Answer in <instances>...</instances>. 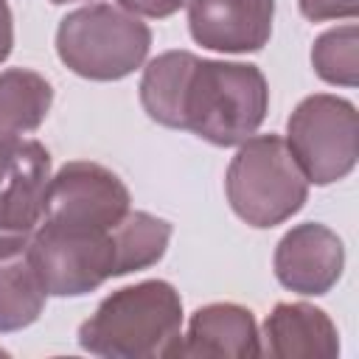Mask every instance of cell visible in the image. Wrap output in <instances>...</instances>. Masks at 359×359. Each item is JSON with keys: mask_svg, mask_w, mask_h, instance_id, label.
Segmentation results:
<instances>
[{"mask_svg": "<svg viewBox=\"0 0 359 359\" xmlns=\"http://www.w3.org/2000/svg\"><path fill=\"white\" fill-rule=\"evenodd\" d=\"M224 191L238 219L252 227H275L303 208L309 180L283 137L258 135L247 137L230 160Z\"/></svg>", "mask_w": 359, "mask_h": 359, "instance_id": "4", "label": "cell"}, {"mask_svg": "<svg viewBox=\"0 0 359 359\" xmlns=\"http://www.w3.org/2000/svg\"><path fill=\"white\" fill-rule=\"evenodd\" d=\"M45 309V289L25 252L0 258V331L31 325Z\"/></svg>", "mask_w": 359, "mask_h": 359, "instance_id": "14", "label": "cell"}, {"mask_svg": "<svg viewBox=\"0 0 359 359\" xmlns=\"http://www.w3.org/2000/svg\"><path fill=\"white\" fill-rule=\"evenodd\" d=\"M123 6V11L129 14H140V17H171L174 11H180V6L185 0H118Z\"/></svg>", "mask_w": 359, "mask_h": 359, "instance_id": "17", "label": "cell"}, {"mask_svg": "<svg viewBox=\"0 0 359 359\" xmlns=\"http://www.w3.org/2000/svg\"><path fill=\"white\" fill-rule=\"evenodd\" d=\"M171 224L143 210H129L107 230H67L48 222L31 233L25 258L45 294L79 297L104 280L146 269L165 255Z\"/></svg>", "mask_w": 359, "mask_h": 359, "instance_id": "2", "label": "cell"}, {"mask_svg": "<svg viewBox=\"0 0 359 359\" xmlns=\"http://www.w3.org/2000/svg\"><path fill=\"white\" fill-rule=\"evenodd\" d=\"M50 84L25 67L0 73V137L34 132L50 112Z\"/></svg>", "mask_w": 359, "mask_h": 359, "instance_id": "13", "label": "cell"}, {"mask_svg": "<svg viewBox=\"0 0 359 359\" xmlns=\"http://www.w3.org/2000/svg\"><path fill=\"white\" fill-rule=\"evenodd\" d=\"M14 45V25H11V8L8 0H0V62L8 59Z\"/></svg>", "mask_w": 359, "mask_h": 359, "instance_id": "18", "label": "cell"}, {"mask_svg": "<svg viewBox=\"0 0 359 359\" xmlns=\"http://www.w3.org/2000/svg\"><path fill=\"white\" fill-rule=\"evenodd\" d=\"M258 328L250 309L210 303L194 311L180 356H258Z\"/></svg>", "mask_w": 359, "mask_h": 359, "instance_id": "12", "label": "cell"}, {"mask_svg": "<svg viewBox=\"0 0 359 359\" xmlns=\"http://www.w3.org/2000/svg\"><path fill=\"white\" fill-rule=\"evenodd\" d=\"M50 154L39 140L0 137V258L25 252L45 213Z\"/></svg>", "mask_w": 359, "mask_h": 359, "instance_id": "7", "label": "cell"}, {"mask_svg": "<svg viewBox=\"0 0 359 359\" xmlns=\"http://www.w3.org/2000/svg\"><path fill=\"white\" fill-rule=\"evenodd\" d=\"M342 266L339 236L317 222L292 227L275 247V278L297 294H325L339 280Z\"/></svg>", "mask_w": 359, "mask_h": 359, "instance_id": "10", "label": "cell"}, {"mask_svg": "<svg viewBox=\"0 0 359 359\" xmlns=\"http://www.w3.org/2000/svg\"><path fill=\"white\" fill-rule=\"evenodd\" d=\"M275 0H188V28L196 45L222 53L261 50L272 34Z\"/></svg>", "mask_w": 359, "mask_h": 359, "instance_id": "9", "label": "cell"}, {"mask_svg": "<svg viewBox=\"0 0 359 359\" xmlns=\"http://www.w3.org/2000/svg\"><path fill=\"white\" fill-rule=\"evenodd\" d=\"M269 356H320L339 353V334L323 309L309 303H278L264 323V348Z\"/></svg>", "mask_w": 359, "mask_h": 359, "instance_id": "11", "label": "cell"}, {"mask_svg": "<svg viewBox=\"0 0 359 359\" xmlns=\"http://www.w3.org/2000/svg\"><path fill=\"white\" fill-rule=\"evenodd\" d=\"M151 45V31L135 14L107 3L70 11L56 31L59 59L81 79L118 81L135 73Z\"/></svg>", "mask_w": 359, "mask_h": 359, "instance_id": "5", "label": "cell"}, {"mask_svg": "<svg viewBox=\"0 0 359 359\" xmlns=\"http://www.w3.org/2000/svg\"><path fill=\"white\" fill-rule=\"evenodd\" d=\"M303 17L320 22L331 17H353L356 14V0H297Z\"/></svg>", "mask_w": 359, "mask_h": 359, "instance_id": "16", "label": "cell"}, {"mask_svg": "<svg viewBox=\"0 0 359 359\" xmlns=\"http://www.w3.org/2000/svg\"><path fill=\"white\" fill-rule=\"evenodd\" d=\"M182 300L165 280H140L101 300L81 323L79 345L107 359L180 356Z\"/></svg>", "mask_w": 359, "mask_h": 359, "instance_id": "3", "label": "cell"}, {"mask_svg": "<svg viewBox=\"0 0 359 359\" xmlns=\"http://www.w3.org/2000/svg\"><path fill=\"white\" fill-rule=\"evenodd\" d=\"M311 65L317 76L328 84L353 87L356 70H359V42H356V25H342L325 31L314 48H311Z\"/></svg>", "mask_w": 359, "mask_h": 359, "instance_id": "15", "label": "cell"}, {"mask_svg": "<svg viewBox=\"0 0 359 359\" xmlns=\"http://www.w3.org/2000/svg\"><path fill=\"white\" fill-rule=\"evenodd\" d=\"M289 151L303 177L328 185L348 177L359 154V121L351 101L337 95H309L289 118Z\"/></svg>", "mask_w": 359, "mask_h": 359, "instance_id": "6", "label": "cell"}, {"mask_svg": "<svg viewBox=\"0 0 359 359\" xmlns=\"http://www.w3.org/2000/svg\"><path fill=\"white\" fill-rule=\"evenodd\" d=\"M140 104L163 126L188 129L213 146H238L264 123L269 90L255 65L165 50L143 70Z\"/></svg>", "mask_w": 359, "mask_h": 359, "instance_id": "1", "label": "cell"}, {"mask_svg": "<svg viewBox=\"0 0 359 359\" xmlns=\"http://www.w3.org/2000/svg\"><path fill=\"white\" fill-rule=\"evenodd\" d=\"M50 3H56V6H62V3H73V0H50Z\"/></svg>", "mask_w": 359, "mask_h": 359, "instance_id": "19", "label": "cell"}, {"mask_svg": "<svg viewBox=\"0 0 359 359\" xmlns=\"http://www.w3.org/2000/svg\"><path fill=\"white\" fill-rule=\"evenodd\" d=\"M129 213V191L109 168L73 160L48 182L42 222L67 230H107Z\"/></svg>", "mask_w": 359, "mask_h": 359, "instance_id": "8", "label": "cell"}]
</instances>
